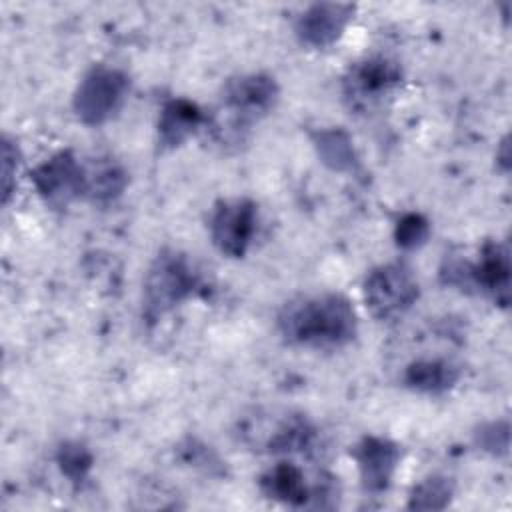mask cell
Listing matches in <instances>:
<instances>
[{"instance_id":"cell-22","label":"cell","mask_w":512,"mask_h":512,"mask_svg":"<svg viewBox=\"0 0 512 512\" xmlns=\"http://www.w3.org/2000/svg\"><path fill=\"white\" fill-rule=\"evenodd\" d=\"M20 162V150L18 144L10 138H2V200L4 204L10 200V194L14 190V178Z\"/></svg>"},{"instance_id":"cell-14","label":"cell","mask_w":512,"mask_h":512,"mask_svg":"<svg viewBox=\"0 0 512 512\" xmlns=\"http://www.w3.org/2000/svg\"><path fill=\"white\" fill-rule=\"evenodd\" d=\"M250 436H256V446H262L268 452H300L312 444L316 430L306 416L286 414L276 420L272 428H266V432Z\"/></svg>"},{"instance_id":"cell-16","label":"cell","mask_w":512,"mask_h":512,"mask_svg":"<svg viewBox=\"0 0 512 512\" xmlns=\"http://www.w3.org/2000/svg\"><path fill=\"white\" fill-rule=\"evenodd\" d=\"M128 174L114 158H96L86 164V196L94 204H110L122 196Z\"/></svg>"},{"instance_id":"cell-17","label":"cell","mask_w":512,"mask_h":512,"mask_svg":"<svg viewBox=\"0 0 512 512\" xmlns=\"http://www.w3.org/2000/svg\"><path fill=\"white\" fill-rule=\"evenodd\" d=\"M312 144L324 166L334 172H354L358 168V156L350 134L340 126L318 128L312 134Z\"/></svg>"},{"instance_id":"cell-18","label":"cell","mask_w":512,"mask_h":512,"mask_svg":"<svg viewBox=\"0 0 512 512\" xmlns=\"http://www.w3.org/2000/svg\"><path fill=\"white\" fill-rule=\"evenodd\" d=\"M452 496H454L452 480L446 476L434 474L414 484L406 506L410 510H442L450 504Z\"/></svg>"},{"instance_id":"cell-21","label":"cell","mask_w":512,"mask_h":512,"mask_svg":"<svg viewBox=\"0 0 512 512\" xmlns=\"http://www.w3.org/2000/svg\"><path fill=\"white\" fill-rule=\"evenodd\" d=\"M476 444L484 450L490 452L492 456H506L508 446H510V428L506 420H494V422H484L476 432H474Z\"/></svg>"},{"instance_id":"cell-19","label":"cell","mask_w":512,"mask_h":512,"mask_svg":"<svg viewBox=\"0 0 512 512\" xmlns=\"http://www.w3.org/2000/svg\"><path fill=\"white\" fill-rule=\"evenodd\" d=\"M56 462H58V468L60 472L74 484H80L86 480L90 468H92V454L90 450L80 444V442H74V440H68V442H62L58 452H56Z\"/></svg>"},{"instance_id":"cell-12","label":"cell","mask_w":512,"mask_h":512,"mask_svg":"<svg viewBox=\"0 0 512 512\" xmlns=\"http://www.w3.org/2000/svg\"><path fill=\"white\" fill-rule=\"evenodd\" d=\"M206 122L198 104L188 98L168 100L158 116V146L160 150H174L182 146Z\"/></svg>"},{"instance_id":"cell-23","label":"cell","mask_w":512,"mask_h":512,"mask_svg":"<svg viewBox=\"0 0 512 512\" xmlns=\"http://www.w3.org/2000/svg\"><path fill=\"white\" fill-rule=\"evenodd\" d=\"M184 460L210 474H214L216 468H220V460L216 458V454L210 452L208 446L198 444L196 440H188V446L184 448Z\"/></svg>"},{"instance_id":"cell-20","label":"cell","mask_w":512,"mask_h":512,"mask_svg":"<svg viewBox=\"0 0 512 512\" xmlns=\"http://www.w3.org/2000/svg\"><path fill=\"white\" fill-rule=\"evenodd\" d=\"M428 236H430V222L418 212H408L396 222L394 240H396V246L402 250L420 248L422 244H426Z\"/></svg>"},{"instance_id":"cell-4","label":"cell","mask_w":512,"mask_h":512,"mask_svg":"<svg viewBox=\"0 0 512 512\" xmlns=\"http://www.w3.org/2000/svg\"><path fill=\"white\" fill-rule=\"evenodd\" d=\"M362 292L374 318L396 320L416 304L420 286L408 264L388 262L368 272Z\"/></svg>"},{"instance_id":"cell-7","label":"cell","mask_w":512,"mask_h":512,"mask_svg":"<svg viewBox=\"0 0 512 512\" xmlns=\"http://www.w3.org/2000/svg\"><path fill=\"white\" fill-rule=\"evenodd\" d=\"M32 184L50 208H66L86 196V164L72 150H60L32 170Z\"/></svg>"},{"instance_id":"cell-1","label":"cell","mask_w":512,"mask_h":512,"mask_svg":"<svg viewBox=\"0 0 512 512\" xmlns=\"http://www.w3.org/2000/svg\"><path fill=\"white\" fill-rule=\"evenodd\" d=\"M284 342L302 348H342L356 338L358 318L350 300L338 292L298 296L276 318Z\"/></svg>"},{"instance_id":"cell-9","label":"cell","mask_w":512,"mask_h":512,"mask_svg":"<svg viewBox=\"0 0 512 512\" xmlns=\"http://www.w3.org/2000/svg\"><path fill=\"white\" fill-rule=\"evenodd\" d=\"M352 4L318 2L310 4L294 24V34L300 44L308 48H328L344 34L346 26L354 18Z\"/></svg>"},{"instance_id":"cell-2","label":"cell","mask_w":512,"mask_h":512,"mask_svg":"<svg viewBox=\"0 0 512 512\" xmlns=\"http://www.w3.org/2000/svg\"><path fill=\"white\" fill-rule=\"evenodd\" d=\"M200 286V272L188 254L176 248L160 250L150 262L142 286V318L156 324L186 302Z\"/></svg>"},{"instance_id":"cell-13","label":"cell","mask_w":512,"mask_h":512,"mask_svg":"<svg viewBox=\"0 0 512 512\" xmlns=\"http://www.w3.org/2000/svg\"><path fill=\"white\" fill-rule=\"evenodd\" d=\"M260 490L270 500L288 506H308L316 492L306 484L304 472L292 462H278L260 476Z\"/></svg>"},{"instance_id":"cell-6","label":"cell","mask_w":512,"mask_h":512,"mask_svg":"<svg viewBox=\"0 0 512 512\" xmlns=\"http://www.w3.org/2000/svg\"><path fill=\"white\" fill-rule=\"evenodd\" d=\"M402 82V68L388 56H370L354 62L342 80L350 108L368 110L390 96Z\"/></svg>"},{"instance_id":"cell-11","label":"cell","mask_w":512,"mask_h":512,"mask_svg":"<svg viewBox=\"0 0 512 512\" xmlns=\"http://www.w3.org/2000/svg\"><path fill=\"white\" fill-rule=\"evenodd\" d=\"M470 292H482L496 304L508 306L510 300V252L506 244L488 240L476 262H468Z\"/></svg>"},{"instance_id":"cell-3","label":"cell","mask_w":512,"mask_h":512,"mask_svg":"<svg viewBox=\"0 0 512 512\" xmlns=\"http://www.w3.org/2000/svg\"><path fill=\"white\" fill-rule=\"evenodd\" d=\"M130 92V78L112 66H92L76 86L72 108L86 126H100L112 120L124 106Z\"/></svg>"},{"instance_id":"cell-8","label":"cell","mask_w":512,"mask_h":512,"mask_svg":"<svg viewBox=\"0 0 512 512\" xmlns=\"http://www.w3.org/2000/svg\"><path fill=\"white\" fill-rule=\"evenodd\" d=\"M258 208L250 198L218 200L210 214V238L216 250L228 258H242L256 234Z\"/></svg>"},{"instance_id":"cell-5","label":"cell","mask_w":512,"mask_h":512,"mask_svg":"<svg viewBox=\"0 0 512 512\" xmlns=\"http://www.w3.org/2000/svg\"><path fill=\"white\" fill-rule=\"evenodd\" d=\"M278 98V82L266 72H250L230 78L222 88V108L228 112L230 130H246L252 122L270 114Z\"/></svg>"},{"instance_id":"cell-10","label":"cell","mask_w":512,"mask_h":512,"mask_svg":"<svg viewBox=\"0 0 512 512\" xmlns=\"http://www.w3.org/2000/svg\"><path fill=\"white\" fill-rule=\"evenodd\" d=\"M360 472V484L370 494L388 490L400 462V448L384 436H364L352 448Z\"/></svg>"},{"instance_id":"cell-15","label":"cell","mask_w":512,"mask_h":512,"mask_svg":"<svg viewBox=\"0 0 512 512\" xmlns=\"http://www.w3.org/2000/svg\"><path fill=\"white\" fill-rule=\"evenodd\" d=\"M404 384L422 394H444L460 378V368L448 358H418L404 370Z\"/></svg>"}]
</instances>
